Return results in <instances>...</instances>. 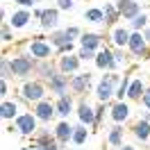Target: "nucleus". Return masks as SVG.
Here are the masks:
<instances>
[{
  "mask_svg": "<svg viewBox=\"0 0 150 150\" xmlns=\"http://www.w3.org/2000/svg\"><path fill=\"white\" fill-rule=\"evenodd\" d=\"M46 91H48V86L43 84V80H25L18 89L21 100L28 103V105L30 103L37 105V103H41V100H46Z\"/></svg>",
  "mask_w": 150,
  "mask_h": 150,
  "instance_id": "nucleus-1",
  "label": "nucleus"
},
{
  "mask_svg": "<svg viewBox=\"0 0 150 150\" xmlns=\"http://www.w3.org/2000/svg\"><path fill=\"white\" fill-rule=\"evenodd\" d=\"M118 84H121V75L118 73H105L100 77V82L96 84V98L100 103H109L114 96H116Z\"/></svg>",
  "mask_w": 150,
  "mask_h": 150,
  "instance_id": "nucleus-2",
  "label": "nucleus"
},
{
  "mask_svg": "<svg viewBox=\"0 0 150 150\" xmlns=\"http://www.w3.org/2000/svg\"><path fill=\"white\" fill-rule=\"evenodd\" d=\"M25 55L34 57V59H50L55 55V46L43 37H34L25 41Z\"/></svg>",
  "mask_w": 150,
  "mask_h": 150,
  "instance_id": "nucleus-3",
  "label": "nucleus"
},
{
  "mask_svg": "<svg viewBox=\"0 0 150 150\" xmlns=\"http://www.w3.org/2000/svg\"><path fill=\"white\" fill-rule=\"evenodd\" d=\"M34 66H37V59L25 55V52L11 57V73H14V77H21V80L30 77V75L34 73Z\"/></svg>",
  "mask_w": 150,
  "mask_h": 150,
  "instance_id": "nucleus-4",
  "label": "nucleus"
},
{
  "mask_svg": "<svg viewBox=\"0 0 150 150\" xmlns=\"http://www.w3.org/2000/svg\"><path fill=\"white\" fill-rule=\"evenodd\" d=\"M127 55H132L134 59H141V57H148V55H150V43L146 41L143 32L132 30L130 43H127Z\"/></svg>",
  "mask_w": 150,
  "mask_h": 150,
  "instance_id": "nucleus-5",
  "label": "nucleus"
},
{
  "mask_svg": "<svg viewBox=\"0 0 150 150\" xmlns=\"http://www.w3.org/2000/svg\"><path fill=\"white\" fill-rule=\"evenodd\" d=\"M16 127H18V134L21 137H32V134H37V127H39V118L34 116V112H23L16 118Z\"/></svg>",
  "mask_w": 150,
  "mask_h": 150,
  "instance_id": "nucleus-6",
  "label": "nucleus"
},
{
  "mask_svg": "<svg viewBox=\"0 0 150 150\" xmlns=\"http://www.w3.org/2000/svg\"><path fill=\"white\" fill-rule=\"evenodd\" d=\"M46 86H48V91H52L57 98H59V96H66V89H71V75L57 71V73L46 82Z\"/></svg>",
  "mask_w": 150,
  "mask_h": 150,
  "instance_id": "nucleus-7",
  "label": "nucleus"
},
{
  "mask_svg": "<svg viewBox=\"0 0 150 150\" xmlns=\"http://www.w3.org/2000/svg\"><path fill=\"white\" fill-rule=\"evenodd\" d=\"M93 66L98 71H118L116 68V62H114V50L112 48H100L96 52V59H93Z\"/></svg>",
  "mask_w": 150,
  "mask_h": 150,
  "instance_id": "nucleus-8",
  "label": "nucleus"
},
{
  "mask_svg": "<svg viewBox=\"0 0 150 150\" xmlns=\"http://www.w3.org/2000/svg\"><path fill=\"white\" fill-rule=\"evenodd\" d=\"M130 116H132V109H130V105L125 103V100H116V103L109 107V118H112V123H116V125L127 123Z\"/></svg>",
  "mask_w": 150,
  "mask_h": 150,
  "instance_id": "nucleus-9",
  "label": "nucleus"
},
{
  "mask_svg": "<svg viewBox=\"0 0 150 150\" xmlns=\"http://www.w3.org/2000/svg\"><path fill=\"white\" fill-rule=\"evenodd\" d=\"M32 11L30 9H25V7H18L16 11H11V16H9V23L14 30H25V28H30V23H32Z\"/></svg>",
  "mask_w": 150,
  "mask_h": 150,
  "instance_id": "nucleus-10",
  "label": "nucleus"
},
{
  "mask_svg": "<svg viewBox=\"0 0 150 150\" xmlns=\"http://www.w3.org/2000/svg\"><path fill=\"white\" fill-rule=\"evenodd\" d=\"M114 5L118 7L121 18H125V21H132V18H137L141 14V2L139 0H116Z\"/></svg>",
  "mask_w": 150,
  "mask_h": 150,
  "instance_id": "nucleus-11",
  "label": "nucleus"
},
{
  "mask_svg": "<svg viewBox=\"0 0 150 150\" xmlns=\"http://www.w3.org/2000/svg\"><path fill=\"white\" fill-rule=\"evenodd\" d=\"M32 112H34V116H37L41 123H50L57 116V107H55V103H50V100H41V103L34 105Z\"/></svg>",
  "mask_w": 150,
  "mask_h": 150,
  "instance_id": "nucleus-12",
  "label": "nucleus"
},
{
  "mask_svg": "<svg viewBox=\"0 0 150 150\" xmlns=\"http://www.w3.org/2000/svg\"><path fill=\"white\" fill-rule=\"evenodd\" d=\"M39 25H41V30L55 32L57 25H59V9H57V7H43V14H41V18H39Z\"/></svg>",
  "mask_w": 150,
  "mask_h": 150,
  "instance_id": "nucleus-13",
  "label": "nucleus"
},
{
  "mask_svg": "<svg viewBox=\"0 0 150 150\" xmlns=\"http://www.w3.org/2000/svg\"><path fill=\"white\" fill-rule=\"evenodd\" d=\"M130 34H132V30L123 28V25H114V30L109 32V41H112L114 48H125V50H127Z\"/></svg>",
  "mask_w": 150,
  "mask_h": 150,
  "instance_id": "nucleus-14",
  "label": "nucleus"
},
{
  "mask_svg": "<svg viewBox=\"0 0 150 150\" xmlns=\"http://www.w3.org/2000/svg\"><path fill=\"white\" fill-rule=\"evenodd\" d=\"M80 57L73 55V52H68V55H62L59 57V62H57V66H59V71L66 75H75L77 71H80Z\"/></svg>",
  "mask_w": 150,
  "mask_h": 150,
  "instance_id": "nucleus-15",
  "label": "nucleus"
},
{
  "mask_svg": "<svg viewBox=\"0 0 150 150\" xmlns=\"http://www.w3.org/2000/svg\"><path fill=\"white\" fill-rule=\"evenodd\" d=\"M91 86V73H75L71 75V93L82 96Z\"/></svg>",
  "mask_w": 150,
  "mask_h": 150,
  "instance_id": "nucleus-16",
  "label": "nucleus"
},
{
  "mask_svg": "<svg viewBox=\"0 0 150 150\" xmlns=\"http://www.w3.org/2000/svg\"><path fill=\"white\" fill-rule=\"evenodd\" d=\"M57 143H59V141H57L55 134H50L48 130H39L37 132V146H34V150H59Z\"/></svg>",
  "mask_w": 150,
  "mask_h": 150,
  "instance_id": "nucleus-17",
  "label": "nucleus"
},
{
  "mask_svg": "<svg viewBox=\"0 0 150 150\" xmlns=\"http://www.w3.org/2000/svg\"><path fill=\"white\" fill-rule=\"evenodd\" d=\"M57 71H59V66H55L52 62H50V59H37L34 73H37L39 77L43 80V82H48V80H50V77H52V75L57 73Z\"/></svg>",
  "mask_w": 150,
  "mask_h": 150,
  "instance_id": "nucleus-18",
  "label": "nucleus"
},
{
  "mask_svg": "<svg viewBox=\"0 0 150 150\" xmlns=\"http://www.w3.org/2000/svg\"><path fill=\"white\" fill-rule=\"evenodd\" d=\"M73 132H75V125H71L66 118H62V121L55 125V137H57L59 143H68V141H73Z\"/></svg>",
  "mask_w": 150,
  "mask_h": 150,
  "instance_id": "nucleus-19",
  "label": "nucleus"
},
{
  "mask_svg": "<svg viewBox=\"0 0 150 150\" xmlns=\"http://www.w3.org/2000/svg\"><path fill=\"white\" fill-rule=\"evenodd\" d=\"M77 118L82 125H96V109L86 100H80L77 105Z\"/></svg>",
  "mask_w": 150,
  "mask_h": 150,
  "instance_id": "nucleus-20",
  "label": "nucleus"
},
{
  "mask_svg": "<svg viewBox=\"0 0 150 150\" xmlns=\"http://www.w3.org/2000/svg\"><path fill=\"white\" fill-rule=\"evenodd\" d=\"M23 112H18V103L16 100H2V105H0V116H2V121H16Z\"/></svg>",
  "mask_w": 150,
  "mask_h": 150,
  "instance_id": "nucleus-21",
  "label": "nucleus"
},
{
  "mask_svg": "<svg viewBox=\"0 0 150 150\" xmlns=\"http://www.w3.org/2000/svg\"><path fill=\"white\" fill-rule=\"evenodd\" d=\"M80 46L82 48H91V50H100L103 48V34H96V32H84L80 37Z\"/></svg>",
  "mask_w": 150,
  "mask_h": 150,
  "instance_id": "nucleus-22",
  "label": "nucleus"
},
{
  "mask_svg": "<svg viewBox=\"0 0 150 150\" xmlns=\"http://www.w3.org/2000/svg\"><path fill=\"white\" fill-rule=\"evenodd\" d=\"M57 116H62V118H68V114L73 112V96L71 93H66V96H59L57 98Z\"/></svg>",
  "mask_w": 150,
  "mask_h": 150,
  "instance_id": "nucleus-23",
  "label": "nucleus"
},
{
  "mask_svg": "<svg viewBox=\"0 0 150 150\" xmlns=\"http://www.w3.org/2000/svg\"><path fill=\"white\" fill-rule=\"evenodd\" d=\"M146 89H148V86L143 84V80H141V77H132L130 89H127V100H137V103H141V96H143Z\"/></svg>",
  "mask_w": 150,
  "mask_h": 150,
  "instance_id": "nucleus-24",
  "label": "nucleus"
},
{
  "mask_svg": "<svg viewBox=\"0 0 150 150\" xmlns=\"http://www.w3.org/2000/svg\"><path fill=\"white\" fill-rule=\"evenodd\" d=\"M132 134H134L141 143H143V141H148V139H150V121L139 118V121L134 123V127H132Z\"/></svg>",
  "mask_w": 150,
  "mask_h": 150,
  "instance_id": "nucleus-25",
  "label": "nucleus"
},
{
  "mask_svg": "<svg viewBox=\"0 0 150 150\" xmlns=\"http://www.w3.org/2000/svg\"><path fill=\"white\" fill-rule=\"evenodd\" d=\"M84 21H86V23H93V25H103V23H105L103 7H89V9L84 11Z\"/></svg>",
  "mask_w": 150,
  "mask_h": 150,
  "instance_id": "nucleus-26",
  "label": "nucleus"
},
{
  "mask_svg": "<svg viewBox=\"0 0 150 150\" xmlns=\"http://www.w3.org/2000/svg\"><path fill=\"white\" fill-rule=\"evenodd\" d=\"M103 11H105V23L107 25H116V21L121 18V11H118V7L114 2H105Z\"/></svg>",
  "mask_w": 150,
  "mask_h": 150,
  "instance_id": "nucleus-27",
  "label": "nucleus"
},
{
  "mask_svg": "<svg viewBox=\"0 0 150 150\" xmlns=\"http://www.w3.org/2000/svg\"><path fill=\"white\" fill-rule=\"evenodd\" d=\"M107 139H109V143H112V146L121 148V146H123V127L114 123L112 127H109V134H107Z\"/></svg>",
  "mask_w": 150,
  "mask_h": 150,
  "instance_id": "nucleus-28",
  "label": "nucleus"
},
{
  "mask_svg": "<svg viewBox=\"0 0 150 150\" xmlns=\"http://www.w3.org/2000/svg\"><path fill=\"white\" fill-rule=\"evenodd\" d=\"M148 25H150V18H148V14H146V11H141L137 18H132V21H130V28H132V30H137V32H143Z\"/></svg>",
  "mask_w": 150,
  "mask_h": 150,
  "instance_id": "nucleus-29",
  "label": "nucleus"
},
{
  "mask_svg": "<svg viewBox=\"0 0 150 150\" xmlns=\"http://www.w3.org/2000/svg\"><path fill=\"white\" fill-rule=\"evenodd\" d=\"M86 139H89V130H86L82 123H80V125H75V132H73V143H75V146H84Z\"/></svg>",
  "mask_w": 150,
  "mask_h": 150,
  "instance_id": "nucleus-30",
  "label": "nucleus"
},
{
  "mask_svg": "<svg viewBox=\"0 0 150 150\" xmlns=\"http://www.w3.org/2000/svg\"><path fill=\"white\" fill-rule=\"evenodd\" d=\"M11 73V59L7 57V52H2V57H0V80H9Z\"/></svg>",
  "mask_w": 150,
  "mask_h": 150,
  "instance_id": "nucleus-31",
  "label": "nucleus"
},
{
  "mask_svg": "<svg viewBox=\"0 0 150 150\" xmlns=\"http://www.w3.org/2000/svg\"><path fill=\"white\" fill-rule=\"evenodd\" d=\"M48 41L55 46V50H57L59 46L68 43V39H66V32H64V30H55V32H50V34H48Z\"/></svg>",
  "mask_w": 150,
  "mask_h": 150,
  "instance_id": "nucleus-32",
  "label": "nucleus"
},
{
  "mask_svg": "<svg viewBox=\"0 0 150 150\" xmlns=\"http://www.w3.org/2000/svg\"><path fill=\"white\" fill-rule=\"evenodd\" d=\"M130 82H132V77L130 75H123V80H121V84H118V89H116V100H125L127 98V89H130Z\"/></svg>",
  "mask_w": 150,
  "mask_h": 150,
  "instance_id": "nucleus-33",
  "label": "nucleus"
},
{
  "mask_svg": "<svg viewBox=\"0 0 150 150\" xmlns=\"http://www.w3.org/2000/svg\"><path fill=\"white\" fill-rule=\"evenodd\" d=\"M0 39H2V43H11L14 41V28H11L7 21L0 25Z\"/></svg>",
  "mask_w": 150,
  "mask_h": 150,
  "instance_id": "nucleus-34",
  "label": "nucleus"
},
{
  "mask_svg": "<svg viewBox=\"0 0 150 150\" xmlns=\"http://www.w3.org/2000/svg\"><path fill=\"white\" fill-rule=\"evenodd\" d=\"M114 50V62H116V68L127 64V55H125V48H112Z\"/></svg>",
  "mask_w": 150,
  "mask_h": 150,
  "instance_id": "nucleus-35",
  "label": "nucleus"
},
{
  "mask_svg": "<svg viewBox=\"0 0 150 150\" xmlns=\"http://www.w3.org/2000/svg\"><path fill=\"white\" fill-rule=\"evenodd\" d=\"M64 32H66V39H68V41H73V43L82 37V32H80V28H77V25H68Z\"/></svg>",
  "mask_w": 150,
  "mask_h": 150,
  "instance_id": "nucleus-36",
  "label": "nucleus"
},
{
  "mask_svg": "<svg viewBox=\"0 0 150 150\" xmlns=\"http://www.w3.org/2000/svg\"><path fill=\"white\" fill-rule=\"evenodd\" d=\"M77 57H80L82 62H93V59H96V50H91V48H82V46H80V52H77Z\"/></svg>",
  "mask_w": 150,
  "mask_h": 150,
  "instance_id": "nucleus-37",
  "label": "nucleus"
},
{
  "mask_svg": "<svg viewBox=\"0 0 150 150\" xmlns=\"http://www.w3.org/2000/svg\"><path fill=\"white\" fill-rule=\"evenodd\" d=\"M55 7H57L59 11H71V9L75 7V0H57Z\"/></svg>",
  "mask_w": 150,
  "mask_h": 150,
  "instance_id": "nucleus-38",
  "label": "nucleus"
},
{
  "mask_svg": "<svg viewBox=\"0 0 150 150\" xmlns=\"http://www.w3.org/2000/svg\"><path fill=\"white\" fill-rule=\"evenodd\" d=\"M73 48H75V43H73V41H68V43H64V46L57 48L55 55H59V57H62V55H68V52H73Z\"/></svg>",
  "mask_w": 150,
  "mask_h": 150,
  "instance_id": "nucleus-39",
  "label": "nucleus"
},
{
  "mask_svg": "<svg viewBox=\"0 0 150 150\" xmlns=\"http://www.w3.org/2000/svg\"><path fill=\"white\" fill-rule=\"evenodd\" d=\"M105 109H109L107 103H100L96 107V125H100V121H103V116H105Z\"/></svg>",
  "mask_w": 150,
  "mask_h": 150,
  "instance_id": "nucleus-40",
  "label": "nucleus"
},
{
  "mask_svg": "<svg viewBox=\"0 0 150 150\" xmlns=\"http://www.w3.org/2000/svg\"><path fill=\"white\" fill-rule=\"evenodd\" d=\"M141 105H143L146 109H150V86L143 91V96H141Z\"/></svg>",
  "mask_w": 150,
  "mask_h": 150,
  "instance_id": "nucleus-41",
  "label": "nucleus"
},
{
  "mask_svg": "<svg viewBox=\"0 0 150 150\" xmlns=\"http://www.w3.org/2000/svg\"><path fill=\"white\" fill-rule=\"evenodd\" d=\"M7 93H9V80H0V96L5 98Z\"/></svg>",
  "mask_w": 150,
  "mask_h": 150,
  "instance_id": "nucleus-42",
  "label": "nucleus"
},
{
  "mask_svg": "<svg viewBox=\"0 0 150 150\" xmlns=\"http://www.w3.org/2000/svg\"><path fill=\"white\" fill-rule=\"evenodd\" d=\"M16 5H18V7H25V9H32V7L37 5V0H16Z\"/></svg>",
  "mask_w": 150,
  "mask_h": 150,
  "instance_id": "nucleus-43",
  "label": "nucleus"
},
{
  "mask_svg": "<svg viewBox=\"0 0 150 150\" xmlns=\"http://www.w3.org/2000/svg\"><path fill=\"white\" fill-rule=\"evenodd\" d=\"M41 14H43V7H34V11H32V16H34V18H41Z\"/></svg>",
  "mask_w": 150,
  "mask_h": 150,
  "instance_id": "nucleus-44",
  "label": "nucleus"
},
{
  "mask_svg": "<svg viewBox=\"0 0 150 150\" xmlns=\"http://www.w3.org/2000/svg\"><path fill=\"white\" fill-rule=\"evenodd\" d=\"M143 37H146V41H148V43H150V25H148V28H146V30H143Z\"/></svg>",
  "mask_w": 150,
  "mask_h": 150,
  "instance_id": "nucleus-45",
  "label": "nucleus"
},
{
  "mask_svg": "<svg viewBox=\"0 0 150 150\" xmlns=\"http://www.w3.org/2000/svg\"><path fill=\"white\" fill-rule=\"evenodd\" d=\"M118 150H137V148H134V146H125V143H123V146H121Z\"/></svg>",
  "mask_w": 150,
  "mask_h": 150,
  "instance_id": "nucleus-46",
  "label": "nucleus"
},
{
  "mask_svg": "<svg viewBox=\"0 0 150 150\" xmlns=\"http://www.w3.org/2000/svg\"><path fill=\"white\" fill-rule=\"evenodd\" d=\"M21 150H34V148H21Z\"/></svg>",
  "mask_w": 150,
  "mask_h": 150,
  "instance_id": "nucleus-47",
  "label": "nucleus"
},
{
  "mask_svg": "<svg viewBox=\"0 0 150 150\" xmlns=\"http://www.w3.org/2000/svg\"><path fill=\"white\" fill-rule=\"evenodd\" d=\"M2 2H9V0H2ZM14 2H16V0H14Z\"/></svg>",
  "mask_w": 150,
  "mask_h": 150,
  "instance_id": "nucleus-48",
  "label": "nucleus"
},
{
  "mask_svg": "<svg viewBox=\"0 0 150 150\" xmlns=\"http://www.w3.org/2000/svg\"><path fill=\"white\" fill-rule=\"evenodd\" d=\"M75 2H77V0H75Z\"/></svg>",
  "mask_w": 150,
  "mask_h": 150,
  "instance_id": "nucleus-49",
  "label": "nucleus"
},
{
  "mask_svg": "<svg viewBox=\"0 0 150 150\" xmlns=\"http://www.w3.org/2000/svg\"><path fill=\"white\" fill-rule=\"evenodd\" d=\"M139 2H141V0H139Z\"/></svg>",
  "mask_w": 150,
  "mask_h": 150,
  "instance_id": "nucleus-50",
  "label": "nucleus"
}]
</instances>
